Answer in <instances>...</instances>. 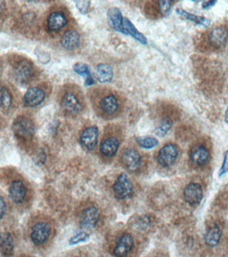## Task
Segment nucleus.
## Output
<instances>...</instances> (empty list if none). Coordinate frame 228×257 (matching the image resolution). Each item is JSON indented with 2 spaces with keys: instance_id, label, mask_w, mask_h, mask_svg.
<instances>
[{
  "instance_id": "25",
  "label": "nucleus",
  "mask_w": 228,
  "mask_h": 257,
  "mask_svg": "<svg viewBox=\"0 0 228 257\" xmlns=\"http://www.w3.org/2000/svg\"><path fill=\"white\" fill-rule=\"evenodd\" d=\"M14 247V240L10 233H2L1 236V248L3 254L6 257L12 255Z\"/></svg>"
},
{
  "instance_id": "26",
  "label": "nucleus",
  "mask_w": 228,
  "mask_h": 257,
  "mask_svg": "<svg viewBox=\"0 0 228 257\" xmlns=\"http://www.w3.org/2000/svg\"><path fill=\"white\" fill-rule=\"evenodd\" d=\"M74 71L75 73L82 75L85 78V85L86 86H92L94 85V81L91 74L89 71V68L86 64L83 63H77L73 66Z\"/></svg>"
},
{
  "instance_id": "1",
  "label": "nucleus",
  "mask_w": 228,
  "mask_h": 257,
  "mask_svg": "<svg viewBox=\"0 0 228 257\" xmlns=\"http://www.w3.org/2000/svg\"><path fill=\"white\" fill-rule=\"evenodd\" d=\"M89 98L94 112L105 119H113L123 112V97L116 90L106 87L92 88Z\"/></svg>"
},
{
  "instance_id": "18",
  "label": "nucleus",
  "mask_w": 228,
  "mask_h": 257,
  "mask_svg": "<svg viewBox=\"0 0 228 257\" xmlns=\"http://www.w3.org/2000/svg\"><path fill=\"white\" fill-rule=\"evenodd\" d=\"M191 160L198 166H204L209 160L208 150L203 145H196L190 153Z\"/></svg>"
},
{
  "instance_id": "17",
  "label": "nucleus",
  "mask_w": 228,
  "mask_h": 257,
  "mask_svg": "<svg viewBox=\"0 0 228 257\" xmlns=\"http://www.w3.org/2000/svg\"><path fill=\"white\" fill-rule=\"evenodd\" d=\"M9 195L10 199L16 204L23 202L27 196V189L21 181H14L9 188Z\"/></svg>"
},
{
  "instance_id": "5",
  "label": "nucleus",
  "mask_w": 228,
  "mask_h": 257,
  "mask_svg": "<svg viewBox=\"0 0 228 257\" xmlns=\"http://www.w3.org/2000/svg\"><path fill=\"white\" fill-rule=\"evenodd\" d=\"M113 190L116 199L125 200L132 197L133 194L132 182L125 173H122L116 179L113 186Z\"/></svg>"
},
{
  "instance_id": "13",
  "label": "nucleus",
  "mask_w": 228,
  "mask_h": 257,
  "mask_svg": "<svg viewBox=\"0 0 228 257\" xmlns=\"http://www.w3.org/2000/svg\"><path fill=\"white\" fill-rule=\"evenodd\" d=\"M99 129L96 126L87 127L81 134L80 141L81 145L88 151L93 150L97 144Z\"/></svg>"
},
{
  "instance_id": "10",
  "label": "nucleus",
  "mask_w": 228,
  "mask_h": 257,
  "mask_svg": "<svg viewBox=\"0 0 228 257\" xmlns=\"http://www.w3.org/2000/svg\"><path fill=\"white\" fill-rule=\"evenodd\" d=\"M51 231V227L48 224L37 223L31 228V239L35 245H41L49 238Z\"/></svg>"
},
{
  "instance_id": "14",
  "label": "nucleus",
  "mask_w": 228,
  "mask_h": 257,
  "mask_svg": "<svg viewBox=\"0 0 228 257\" xmlns=\"http://www.w3.org/2000/svg\"><path fill=\"white\" fill-rule=\"evenodd\" d=\"M133 246L134 240L133 236L127 233L124 234L118 240L113 254L115 257H125L132 250Z\"/></svg>"
},
{
  "instance_id": "3",
  "label": "nucleus",
  "mask_w": 228,
  "mask_h": 257,
  "mask_svg": "<svg viewBox=\"0 0 228 257\" xmlns=\"http://www.w3.org/2000/svg\"><path fill=\"white\" fill-rule=\"evenodd\" d=\"M34 64L27 58H20L14 61L12 73L15 81L22 85L28 84L34 75Z\"/></svg>"
},
{
  "instance_id": "2",
  "label": "nucleus",
  "mask_w": 228,
  "mask_h": 257,
  "mask_svg": "<svg viewBox=\"0 0 228 257\" xmlns=\"http://www.w3.org/2000/svg\"><path fill=\"white\" fill-rule=\"evenodd\" d=\"M59 104L65 114L72 116L77 115L85 108L83 92L77 85L64 86L59 95Z\"/></svg>"
},
{
  "instance_id": "35",
  "label": "nucleus",
  "mask_w": 228,
  "mask_h": 257,
  "mask_svg": "<svg viewBox=\"0 0 228 257\" xmlns=\"http://www.w3.org/2000/svg\"><path fill=\"white\" fill-rule=\"evenodd\" d=\"M216 3V1H205V2L202 3V7L205 9L209 8V7L214 6Z\"/></svg>"
},
{
  "instance_id": "6",
  "label": "nucleus",
  "mask_w": 228,
  "mask_h": 257,
  "mask_svg": "<svg viewBox=\"0 0 228 257\" xmlns=\"http://www.w3.org/2000/svg\"><path fill=\"white\" fill-rule=\"evenodd\" d=\"M178 156V149L174 144H168L164 146L157 155L159 165L164 168L173 165Z\"/></svg>"
},
{
  "instance_id": "4",
  "label": "nucleus",
  "mask_w": 228,
  "mask_h": 257,
  "mask_svg": "<svg viewBox=\"0 0 228 257\" xmlns=\"http://www.w3.org/2000/svg\"><path fill=\"white\" fill-rule=\"evenodd\" d=\"M13 131L18 138L29 140L32 138L35 132L34 123L29 118L26 116H19L13 123Z\"/></svg>"
},
{
  "instance_id": "33",
  "label": "nucleus",
  "mask_w": 228,
  "mask_h": 257,
  "mask_svg": "<svg viewBox=\"0 0 228 257\" xmlns=\"http://www.w3.org/2000/svg\"><path fill=\"white\" fill-rule=\"evenodd\" d=\"M77 8L79 9L80 12L82 14H86L90 7V2L88 1H79L76 2Z\"/></svg>"
},
{
  "instance_id": "23",
  "label": "nucleus",
  "mask_w": 228,
  "mask_h": 257,
  "mask_svg": "<svg viewBox=\"0 0 228 257\" xmlns=\"http://www.w3.org/2000/svg\"><path fill=\"white\" fill-rule=\"evenodd\" d=\"M222 238V231L217 225L212 226L205 234V244L210 247H215L220 243Z\"/></svg>"
},
{
  "instance_id": "16",
  "label": "nucleus",
  "mask_w": 228,
  "mask_h": 257,
  "mask_svg": "<svg viewBox=\"0 0 228 257\" xmlns=\"http://www.w3.org/2000/svg\"><path fill=\"white\" fill-rule=\"evenodd\" d=\"M228 31L225 27L216 28L211 31L209 36V41L216 49L224 47L228 41Z\"/></svg>"
},
{
  "instance_id": "20",
  "label": "nucleus",
  "mask_w": 228,
  "mask_h": 257,
  "mask_svg": "<svg viewBox=\"0 0 228 257\" xmlns=\"http://www.w3.org/2000/svg\"><path fill=\"white\" fill-rule=\"evenodd\" d=\"M107 18L113 29L123 33L124 18L119 9L115 7H111L107 12Z\"/></svg>"
},
{
  "instance_id": "8",
  "label": "nucleus",
  "mask_w": 228,
  "mask_h": 257,
  "mask_svg": "<svg viewBox=\"0 0 228 257\" xmlns=\"http://www.w3.org/2000/svg\"><path fill=\"white\" fill-rule=\"evenodd\" d=\"M121 161L124 166L130 171H136L142 166V157L134 149H127L123 151Z\"/></svg>"
},
{
  "instance_id": "32",
  "label": "nucleus",
  "mask_w": 228,
  "mask_h": 257,
  "mask_svg": "<svg viewBox=\"0 0 228 257\" xmlns=\"http://www.w3.org/2000/svg\"><path fill=\"white\" fill-rule=\"evenodd\" d=\"M228 172V151H226L224 153V161L222 163L221 168L219 171V175L222 176Z\"/></svg>"
},
{
  "instance_id": "34",
  "label": "nucleus",
  "mask_w": 228,
  "mask_h": 257,
  "mask_svg": "<svg viewBox=\"0 0 228 257\" xmlns=\"http://www.w3.org/2000/svg\"><path fill=\"white\" fill-rule=\"evenodd\" d=\"M0 208H1L0 209V215H1V219H2L5 215V211H6V205H5L3 198H1V201H0Z\"/></svg>"
},
{
  "instance_id": "29",
  "label": "nucleus",
  "mask_w": 228,
  "mask_h": 257,
  "mask_svg": "<svg viewBox=\"0 0 228 257\" xmlns=\"http://www.w3.org/2000/svg\"><path fill=\"white\" fill-rule=\"evenodd\" d=\"M139 145L143 149H150L152 148L156 147L159 144V141L156 138H151V137H143L140 138L137 140Z\"/></svg>"
},
{
  "instance_id": "24",
  "label": "nucleus",
  "mask_w": 228,
  "mask_h": 257,
  "mask_svg": "<svg viewBox=\"0 0 228 257\" xmlns=\"http://www.w3.org/2000/svg\"><path fill=\"white\" fill-rule=\"evenodd\" d=\"M176 12L181 18H184L185 20H190V21L198 24V25L203 26V27H207L210 25V20L203 17V16L190 14V13L187 12L186 11L182 10V9H177Z\"/></svg>"
},
{
  "instance_id": "30",
  "label": "nucleus",
  "mask_w": 228,
  "mask_h": 257,
  "mask_svg": "<svg viewBox=\"0 0 228 257\" xmlns=\"http://www.w3.org/2000/svg\"><path fill=\"white\" fill-rule=\"evenodd\" d=\"M89 238V234L86 232H81L78 233L76 235L72 236L70 240L69 244L70 245H75L83 242L86 241Z\"/></svg>"
},
{
  "instance_id": "31",
  "label": "nucleus",
  "mask_w": 228,
  "mask_h": 257,
  "mask_svg": "<svg viewBox=\"0 0 228 257\" xmlns=\"http://www.w3.org/2000/svg\"><path fill=\"white\" fill-rule=\"evenodd\" d=\"M171 1H159L158 7L159 11L163 15H167L170 12L171 8Z\"/></svg>"
},
{
  "instance_id": "22",
  "label": "nucleus",
  "mask_w": 228,
  "mask_h": 257,
  "mask_svg": "<svg viewBox=\"0 0 228 257\" xmlns=\"http://www.w3.org/2000/svg\"><path fill=\"white\" fill-rule=\"evenodd\" d=\"M96 77L102 83L110 82L113 78V68L107 64H100L96 68Z\"/></svg>"
},
{
  "instance_id": "15",
  "label": "nucleus",
  "mask_w": 228,
  "mask_h": 257,
  "mask_svg": "<svg viewBox=\"0 0 228 257\" xmlns=\"http://www.w3.org/2000/svg\"><path fill=\"white\" fill-rule=\"evenodd\" d=\"M81 44V35L74 29H70L63 34L60 39V44L63 49L73 51Z\"/></svg>"
},
{
  "instance_id": "9",
  "label": "nucleus",
  "mask_w": 228,
  "mask_h": 257,
  "mask_svg": "<svg viewBox=\"0 0 228 257\" xmlns=\"http://www.w3.org/2000/svg\"><path fill=\"white\" fill-rule=\"evenodd\" d=\"M183 197L186 202L191 206H197L201 202L203 197L201 186L196 183H191L185 187Z\"/></svg>"
},
{
  "instance_id": "21",
  "label": "nucleus",
  "mask_w": 228,
  "mask_h": 257,
  "mask_svg": "<svg viewBox=\"0 0 228 257\" xmlns=\"http://www.w3.org/2000/svg\"><path fill=\"white\" fill-rule=\"evenodd\" d=\"M123 34L130 35L137 41L140 42L141 44H147V40H146L145 36L139 32L138 29L133 25L132 22L127 18H124Z\"/></svg>"
},
{
  "instance_id": "36",
  "label": "nucleus",
  "mask_w": 228,
  "mask_h": 257,
  "mask_svg": "<svg viewBox=\"0 0 228 257\" xmlns=\"http://www.w3.org/2000/svg\"><path fill=\"white\" fill-rule=\"evenodd\" d=\"M225 121L228 123V107L225 113Z\"/></svg>"
},
{
  "instance_id": "19",
  "label": "nucleus",
  "mask_w": 228,
  "mask_h": 257,
  "mask_svg": "<svg viewBox=\"0 0 228 257\" xmlns=\"http://www.w3.org/2000/svg\"><path fill=\"white\" fill-rule=\"evenodd\" d=\"M119 145L120 142L117 138L115 137H110L102 142L100 146V151L107 158H111L117 152Z\"/></svg>"
},
{
  "instance_id": "27",
  "label": "nucleus",
  "mask_w": 228,
  "mask_h": 257,
  "mask_svg": "<svg viewBox=\"0 0 228 257\" xmlns=\"http://www.w3.org/2000/svg\"><path fill=\"white\" fill-rule=\"evenodd\" d=\"M12 104V97L10 90L5 86H1V107L2 110L8 111Z\"/></svg>"
},
{
  "instance_id": "12",
  "label": "nucleus",
  "mask_w": 228,
  "mask_h": 257,
  "mask_svg": "<svg viewBox=\"0 0 228 257\" xmlns=\"http://www.w3.org/2000/svg\"><path fill=\"white\" fill-rule=\"evenodd\" d=\"M68 19L65 14L61 11H55L48 16L46 25L48 31L57 32L68 25Z\"/></svg>"
},
{
  "instance_id": "7",
  "label": "nucleus",
  "mask_w": 228,
  "mask_h": 257,
  "mask_svg": "<svg viewBox=\"0 0 228 257\" xmlns=\"http://www.w3.org/2000/svg\"><path fill=\"white\" fill-rule=\"evenodd\" d=\"M46 99V92L39 86L28 89L24 96V104L28 107H36L42 104Z\"/></svg>"
},
{
  "instance_id": "11",
  "label": "nucleus",
  "mask_w": 228,
  "mask_h": 257,
  "mask_svg": "<svg viewBox=\"0 0 228 257\" xmlns=\"http://www.w3.org/2000/svg\"><path fill=\"white\" fill-rule=\"evenodd\" d=\"M100 214L95 207H90L85 209L82 212L80 220V225L83 228L90 230L94 228L99 221Z\"/></svg>"
},
{
  "instance_id": "28",
  "label": "nucleus",
  "mask_w": 228,
  "mask_h": 257,
  "mask_svg": "<svg viewBox=\"0 0 228 257\" xmlns=\"http://www.w3.org/2000/svg\"><path fill=\"white\" fill-rule=\"evenodd\" d=\"M172 126H173L172 120L170 119V118H166V119H165L164 121L161 122L160 125L155 129V134L157 136L162 138V137L166 136L169 131H170V129H171Z\"/></svg>"
}]
</instances>
